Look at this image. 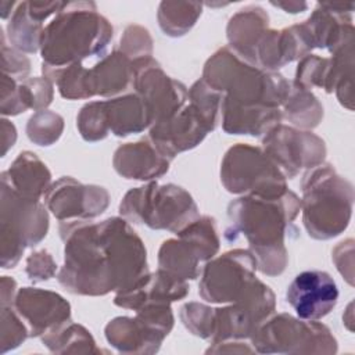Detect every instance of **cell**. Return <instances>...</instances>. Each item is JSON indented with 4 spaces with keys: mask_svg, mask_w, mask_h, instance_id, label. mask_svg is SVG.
I'll use <instances>...</instances> for the list:
<instances>
[{
    "mask_svg": "<svg viewBox=\"0 0 355 355\" xmlns=\"http://www.w3.org/2000/svg\"><path fill=\"white\" fill-rule=\"evenodd\" d=\"M60 233L65 241V261L58 282L72 294L118 293L148 273L146 248L121 218L100 223L61 222Z\"/></svg>",
    "mask_w": 355,
    "mask_h": 355,
    "instance_id": "obj_1",
    "label": "cell"
},
{
    "mask_svg": "<svg viewBox=\"0 0 355 355\" xmlns=\"http://www.w3.org/2000/svg\"><path fill=\"white\" fill-rule=\"evenodd\" d=\"M301 209V200L287 190L279 197L244 196L227 208L229 227L225 237L232 241L243 234L258 269L269 276L280 275L287 263L286 229Z\"/></svg>",
    "mask_w": 355,
    "mask_h": 355,
    "instance_id": "obj_2",
    "label": "cell"
},
{
    "mask_svg": "<svg viewBox=\"0 0 355 355\" xmlns=\"http://www.w3.org/2000/svg\"><path fill=\"white\" fill-rule=\"evenodd\" d=\"M112 26L97 12L94 3H64L40 37L43 75L54 82L58 72L92 57H104Z\"/></svg>",
    "mask_w": 355,
    "mask_h": 355,
    "instance_id": "obj_3",
    "label": "cell"
},
{
    "mask_svg": "<svg viewBox=\"0 0 355 355\" xmlns=\"http://www.w3.org/2000/svg\"><path fill=\"white\" fill-rule=\"evenodd\" d=\"M202 80L222 94V101L240 107L280 108L291 90L280 73L250 64L229 46L207 61Z\"/></svg>",
    "mask_w": 355,
    "mask_h": 355,
    "instance_id": "obj_4",
    "label": "cell"
},
{
    "mask_svg": "<svg viewBox=\"0 0 355 355\" xmlns=\"http://www.w3.org/2000/svg\"><path fill=\"white\" fill-rule=\"evenodd\" d=\"M302 220L308 234L327 240L338 236L349 223L354 189L331 165L319 164L302 178Z\"/></svg>",
    "mask_w": 355,
    "mask_h": 355,
    "instance_id": "obj_5",
    "label": "cell"
},
{
    "mask_svg": "<svg viewBox=\"0 0 355 355\" xmlns=\"http://www.w3.org/2000/svg\"><path fill=\"white\" fill-rule=\"evenodd\" d=\"M119 212L135 223L173 233L198 218V208L191 196L171 183H148L129 190L119 204Z\"/></svg>",
    "mask_w": 355,
    "mask_h": 355,
    "instance_id": "obj_6",
    "label": "cell"
},
{
    "mask_svg": "<svg viewBox=\"0 0 355 355\" xmlns=\"http://www.w3.org/2000/svg\"><path fill=\"white\" fill-rule=\"evenodd\" d=\"M49 230V215L37 200H26L1 180V266L14 268L26 247L36 245Z\"/></svg>",
    "mask_w": 355,
    "mask_h": 355,
    "instance_id": "obj_7",
    "label": "cell"
},
{
    "mask_svg": "<svg viewBox=\"0 0 355 355\" xmlns=\"http://www.w3.org/2000/svg\"><path fill=\"white\" fill-rule=\"evenodd\" d=\"M220 180L234 194L279 197L288 190L284 175L263 150L248 144H237L225 154Z\"/></svg>",
    "mask_w": 355,
    "mask_h": 355,
    "instance_id": "obj_8",
    "label": "cell"
},
{
    "mask_svg": "<svg viewBox=\"0 0 355 355\" xmlns=\"http://www.w3.org/2000/svg\"><path fill=\"white\" fill-rule=\"evenodd\" d=\"M255 352L266 354H334L336 338L318 320L295 319L280 313L266 319L251 336Z\"/></svg>",
    "mask_w": 355,
    "mask_h": 355,
    "instance_id": "obj_9",
    "label": "cell"
},
{
    "mask_svg": "<svg viewBox=\"0 0 355 355\" xmlns=\"http://www.w3.org/2000/svg\"><path fill=\"white\" fill-rule=\"evenodd\" d=\"M178 239L162 243L158 252L159 268L184 280L201 273V262L209 261L219 248L215 219L200 216L179 230Z\"/></svg>",
    "mask_w": 355,
    "mask_h": 355,
    "instance_id": "obj_10",
    "label": "cell"
},
{
    "mask_svg": "<svg viewBox=\"0 0 355 355\" xmlns=\"http://www.w3.org/2000/svg\"><path fill=\"white\" fill-rule=\"evenodd\" d=\"M173 327L171 304H147L135 318L119 316L105 326L107 341L119 352L154 354Z\"/></svg>",
    "mask_w": 355,
    "mask_h": 355,
    "instance_id": "obj_11",
    "label": "cell"
},
{
    "mask_svg": "<svg viewBox=\"0 0 355 355\" xmlns=\"http://www.w3.org/2000/svg\"><path fill=\"white\" fill-rule=\"evenodd\" d=\"M257 259L250 250H233L204 266L200 295L208 302H236L257 282Z\"/></svg>",
    "mask_w": 355,
    "mask_h": 355,
    "instance_id": "obj_12",
    "label": "cell"
},
{
    "mask_svg": "<svg viewBox=\"0 0 355 355\" xmlns=\"http://www.w3.org/2000/svg\"><path fill=\"white\" fill-rule=\"evenodd\" d=\"M275 311V295L269 286L257 279L251 288L230 306L214 309L211 341L251 338Z\"/></svg>",
    "mask_w": 355,
    "mask_h": 355,
    "instance_id": "obj_13",
    "label": "cell"
},
{
    "mask_svg": "<svg viewBox=\"0 0 355 355\" xmlns=\"http://www.w3.org/2000/svg\"><path fill=\"white\" fill-rule=\"evenodd\" d=\"M262 150L280 169L284 178L293 179L302 168H313L323 162L324 141L311 132L277 125L262 139Z\"/></svg>",
    "mask_w": 355,
    "mask_h": 355,
    "instance_id": "obj_14",
    "label": "cell"
},
{
    "mask_svg": "<svg viewBox=\"0 0 355 355\" xmlns=\"http://www.w3.org/2000/svg\"><path fill=\"white\" fill-rule=\"evenodd\" d=\"M44 202L60 222H82L103 214L110 196L104 187L85 186L67 176L47 189Z\"/></svg>",
    "mask_w": 355,
    "mask_h": 355,
    "instance_id": "obj_15",
    "label": "cell"
},
{
    "mask_svg": "<svg viewBox=\"0 0 355 355\" xmlns=\"http://www.w3.org/2000/svg\"><path fill=\"white\" fill-rule=\"evenodd\" d=\"M12 306L26 323L31 337H43L71 322L69 304L53 291L22 287L17 291Z\"/></svg>",
    "mask_w": 355,
    "mask_h": 355,
    "instance_id": "obj_16",
    "label": "cell"
},
{
    "mask_svg": "<svg viewBox=\"0 0 355 355\" xmlns=\"http://www.w3.org/2000/svg\"><path fill=\"white\" fill-rule=\"evenodd\" d=\"M286 300L302 320H319L337 304L338 288L324 270H305L288 284Z\"/></svg>",
    "mask_w": 355,
    "mask_h": 355,
    "instance_id": "obj_17",
    "label": "cell"
},
{
    "mask_svg": "<svg viewBox=\"0 0 355 355\" xmlns=\"http://www.w3.org/2000/svg\"><path fill=\"white\" fill-rule=\"evenodd\" d=\"M189 288L184 279L159 268L155 273H146L129 288L118 291L114 302L118 306L137 311L147 304H171L184 298Z\"/></svg>",
    "mask_w": 355,
    "mask_h": 355,
    "instance_id": "obj_18",
    "label": "cell"
},
{
    "mask_svg": "<svg viewBox=\"0 0 355 355\" xmlns=\"http://www.w3.org/2000/svg\"><path fill=\"white\" fill-rule=\"evenodd\" d=\"M169 162L171 159L148 139L118 147L112 159L121 176L136 180H150L164 175L169 169Z\"/></svg>",
    "mask_w": 355,
    "mask_h": 355,
    "instance_id": "obj_19",
    "label": "cell"
},
{
    "mask_svg": "<svg viewBox=\"0 0 355 355\" xmlns=\"http://www.w3.org/2000/svg\"><path fill=\"white\" fill-rule=\"evenodd\" d=\"M53 100V82L47 78H26L21 82L3 75L1 114L18 115L28 108L44 110Z\"/></svg>",
    "mask_w": 355,
    "mask_h": 355,
    "instance_id": "obj_20",
    "label": "cell"
},
{
    "mask_svg": "<svg viewBox=\"0 0 355 355\" xmlns=\"http://www.w3.org/2000/svg\"><path fill=\"white\" fill-rule=\"evenodd\" d=\"M135 78L133 60L122 51L104 55L98 64L86 72L89 96H114L132 86Z\"/></svg>",
    "mask_w": 355,
    "mask_h": 355,
    "instance_id": "obj_21",
    "label": "cell"
},
{
    "mask_svg": "<svg viewBox=\"0 0 355 355\" xmlns=\"http://www.w3.org/2000/svg\"><path fill=\"white\" fill-rule=\"evenodd\" d=\"M101 107L107 129L115 136L139 133L153 125L150 108L137 93L101 101Z\"/></svg>",
    "mask_w": 355,
    "mask_h": 355,
    "instance_id": "obj_22",
    "label": "cell"
},
{
    "mask_svg": "<svg viewBox=\"0 0 355 355\" xmlns=\"http://www.w3.org/2000/svg\"><path fill=\"white\" fill-rule=\"evenodd\" d=\"M50 171L31 151L18 154L11 166L1 173V180L6 182L14 191L26 200L37 201L50 187Z\"/></svg>",
    "mask_w": 355,
    "mask_h": 355,
    "instance_id": "obj_23",
    "label": "cell"
},
{
    "mask_svg": "<svg viewBox=\"0 0 355 355\" xmlns=\"http://www.w3.org/2000/svg\"><path fill=\"white\" fill-rule=\"evenodd\" d=\"M268 29V15L261 7H247L233 15L227 25V39L239 55L252 64L255 46Z\"/></svg>",
    "mask_w": 355,
    "mask_h": 355,
    "instance_id": "obj_24",
    "label": "cell"
},
{
    "mask_svg": "<svg viewBox=\"0 0 355 355\" xmlns=\"http://www.w3.org/2000/svg\"><path fill=\"white\" fill-rule=\"evenodd\" d=\"M43 29V22L29 12L28 3H18L7 25L11 46L19 51L36 53L40 47Z\"/></svg>",
    "mask_w": 355,
    "mask_h": 355,
    "instance_id": "obj_25",
    "label": "cell"
},
{
    "mask_svg": "<svg viewBox=\"0 0 355 355\" xmlns=\"http://www.w3.org/2000/svg\"><path fill=\"white\" fill-rule=\"evenodd\" d=\"M282 115L295 126L312 129L319 125L323 116V107L309 90L291 85L290 94L283 104Z\"/></svg>",
    "mask_w": 355,
    "mask_h": 355,
    "instance_id": "obj_26",
    "label": "cell"
},
{
    "mask_svg": "<svg viewBox=\"0 0 355 355\" xmlns=\"http://www.w3.org/2000/svg\"><path fill=\"white\" fill-rule=\"evenodd\" d=\"M201 7L200 3L162 1L158 10L161 29L168 36H183L193 28L197 18L201 15Z\"/></svg>",
    "mask_w": 355,
    "mask_h": 355,
    "instance_id": "obj_27",
    "label": "cell"
},
{
    "mask_svg": "<svg viewBox=\"0 0 355 355\" xmlns=\"http://www.w3.org/2000/svg\"><path fill=\"white\" fill-rule=\"evenodd\" d=\"M43 344L57 354L62 352H98L96 343L83 326L68 322L62 327L42 337Z\"/></svg>",
    "mask_w": 355,
    "mask_h": 355,
    "instance_id": "obj_28",
    "label": "cell"
},
{
    "mask_svg": "<svg viewBox=\"0 0 355 355\" xmlns=\"http://www.w3.org/2000/svg\"><path fill=\"white\" fill-rule=\"evenodd\" d=\"M293 86L304 90L318 86L331 93V60L313 54L302 57L298 62Z\"/></svg>",
    "mask_w": 355,
    "mask_h": 355,
    "instance_id": "obj_29",
    "label": "cell"
},
{
    "mask_svg": "<svg viewBox=\"0 0 355 355\" xmlns=\"http://www.w3.org/2000/svg\"><path fill=\"white\" fill-rule=\"evenodd\" d=\"M62 118L49 110L36 111L28 121V137L39 146H50L58 140L62 133Z\"/></svg>",
    "mask_w": 355,
    "mask_h": 355,
    "instance_id": "obj_30",
    "label": "cell"
},
{
    "mask_svg": "<svg viewBox=\"0 0 355 355\" xmlns=\"http://www.w3.org/2000/svg\"><path fill=\"white\" fill-rule=\"evenodd\" d=\"M29 330L12 305H1V352L17 348Z\"/></svg>",
    "mask_w": 355,
    "mask_h": 355,
    "instance_id": "obj_31",
    "label": "cell"
},
{
    "mask_svg": "<svg viewBox=\"0 0 355 355\" xmlns=\"http://www.w3.org/2000/svg\"><path fill=\"white\" fill-rule=\"evenodd\" d=\"M180 318L183 324L194 336L211 340L214 327V308L198 302H189L182 308Z\"/></svg>",
    "mask_w": 355,
    "mask_h": 355,
    "instance_id": "obj_32",
    "label": "cell"
},
{
    "mask_svg": "<svg viewBox=\"0 0 355 355\" xmlns=\"http://www.w3.org/2000/svg\"><path fill=\"white\" fill-rule=\"evenodd\" d=\"M151 44L153 40L147 29L137 25H130L125 29V33L121 39V51L130 60L133 57V61L139 58H147L151 57Z\"/></svg>",
    "mask_w": 355,
    "mask_h": 355,
    "instance_id": "obj_33",
    "label": "cell"
},
{
    "mask_svg": "<svg viewBox=\"0 0 355 355\" xmlns=\"http://www.w3.org/2000/svg\"><path fill=\"white\" fill-rule=\"evenodd\" d=\"M1 54H3V73L8 75L17 80L26 79V75L31 71L29 60L12 46L6 44L4 35L1 36Z\"/></svg>",
    "mask_w": 355,
    "mask_h": 355,
    "instance_id": "obj_34",
    "label": "cell"
},
{
    "mask_svg": "<svg viewBox=\"0 0 355 355\" xmlns=\"http://www.w3.org/2000/svg\"><path fill=\"white\" fill-rule=\"evenodd\" d=\"M26 275L32 282H44L55 275L57 265L53 257L46 251H35L26 259Z\"/></svg>",
    "mask_w": 355,
    "mask_h": 355,
    "instance_id": "obj_35",
    "label": "cell"
},
{
    "mask_svg": "<svg viewBox=\"0 0 355 355\" xmlns=\"http://www.w3.org/2000/svg\"><path fill=\"white\" fill-rule=\"evenodd\" d=\"M15 280L8 277V276H3L1 279V305H12L14 304V298H15Z\"/></svg>",
    "mask_w": 355,
    "mask_h": 355,
    "instance_id": "obj_36",
    "label": "cell"
},
{
    "mask_svg": "<svg viewBox=\"0 0 355 355\" xmlns=\"http://www.w3.org/2000/svg\"><path fill=\"white\" fill-rule=\"evenodd\" d=\"M272 4L276 6V7L284 8L287 12H293V14L301 12L302 10H305L308 7L306 3H288V4H286V3H272Z\"/></svg>",
    "mask_w": 355,
    "mask_h": 355,
    "instance_id": "obj_37",
    "label": "cell"
}]
</instances>
